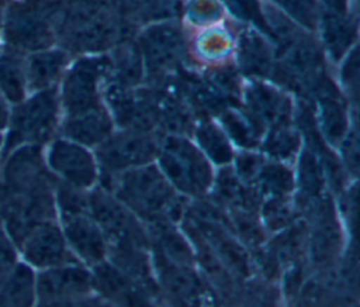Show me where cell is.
<instances>
[{"instance_id":"9a60e30c","label":"cell","mask_w":360,"mask_h":307,"mask_svg":"<svg viewBox=\"0 0 360 307\" xmlns=\"http://www.w3.org/2000/svg\"><path fill=\"white\" fill-rule=\"evenodd\" d=\"M27 90L25 62L18 52L7 48L0 54V93L14 106L25 99Z\"/></svg>"},{"instance_id":"d4e9b609","label":"cell","mask_w":360,"mask_h":307,"mask_svg":"<svg viewBox=\"0 0 360 307\" xmlns=\"http://www.w3.org/2000/svg\"><path fill=\"white\" fill-rule=\"evenodd\" d=\"M297 145H298L297 135L291 131H287L285 128H280V130L274 131L271 134V137L269 138L267 149H269V152H271L280 158L281 156L285 158L295 151Z\"/></svg>"},{"instance_id":"cb8c5ba5","label":"cell","mask_w":360,"mask_h":307,"mask_svg":"<svg viewBox=\"0 0 360 307\" xmlns=\"http://www.w3.org/2000/svg\"><path fill=\"white\" fill-rule=\"evenodd\" d=\"M301 176H302V187L307 193L311 196H315L319 193L322 187V176L321 169L316 165L312 155L305 154L301 162Z\"/></svg>"},{"instance_id":"1f68e13d","label":"cell","mask_w":360,"mask_h":307,"mask_svg":"<svg viewBox=\"0 0 360 307\" xmlns=\"http://www.w3.org/2000/svg\"><path fill=\"white\" fill-rule=\"evenodd\" d=\"M1 159H3V134L0 132V165H1Z\"/></svg>"},{"instance_id":"8992f818","label":"cell","mask_w":360,"mask_h":307,"mask_svg":"<svg viewBox=\"0 0 360 307\" xmlns=\"http://www.w3.org/2000/svg\"><path fill=\"white\" fill-rule=\"evenodd\" d=\"M89 214L98 224L108 246L115 249H141L148 244L146 232L136 221V215L120 200L108 193L93 192L87 196Z\"/></svg>"},{"instance_id":"83f0119b","label":"cell","mask_w":360,"mask_h":307,"mask_svg":"<svg viewBox=\"0 0 360 307\" xmlns=\"http://www.w3.org/2000/svg\"><path fill=\"white\" fill-rule=\"evenodd\" d=\"M225 1L236 15L245 20L255 21L262 27H264L257 0H225Z\"/></svg>"},{"instance_id":"52a82bcc","label":"cell","mask_w":360,"mask_h":307,"mask_svg":"<svg viewBox=\"0 0 360 307\" xmlns=\"http://www.w3.org/2000/svg\"><path fill=\"white\" fill-rule=\"evenodd\" d=\"M35 307L65 306L94 294L91 269L75 262L37 272Z\"/></svg>"},{"instance_id":"ba28073f","label":"cell","mask_w":360,"mask_h":307,"mask_svg":"<svg viewBox=\"0 0 360 307\" xmlns=\"http://www.w3.org/2000/svg\"><path fill=\"white\" fill-rule=\"evenodd\" d=\"M44 159L49 173L53 179H59L63 186L84 192L97 179V168L91 154L86 146L68 138L52 141Z\"/></svg>"},{"instance_id":"ffe728a7","label":"cell","mask_w":360,"mask_h":307,"mask_svg":"<svg viewBox=\"0 0 360 307\" xmlns=\"http://www.w3.org/2000/svg\"><path fill=\"white\" fill-rule=\"evenodd\" d=\"M323 121L325 132L330 139L336 141L343 135L346 128L345 111L333 99H326L323 103Z\"/></svg>"},{"instance_id":"d6986e66","label":"cell","mask_w":360,"mask_h":307,"mask_svg":"<svg viewBox=\"0 0 360 307\" xmlns=\"http://www.w3.org/2000/svg\"><path fill=\"white\" fill-rule=\"evenodd\" d=\"M250 103L253 111L267 120L280 118L284 111V106L281 99L267 87H256L250 93Z\"/></svg>"},{"instance_id":"2e32d148","label":"cell","mask_w":360,"mask_h":307,"mask_svg":"<svg viewBox=\"0 0 360 307\" xmlns=\"http://www.w3.org/2000/svg\"><path fill=\"white\" fill-rule=\"evenodd\" d=\"M179 35L172 27H156L145 35V52L150 66H163L167 63L177 45Z\"/></svg>"},{"instance_id":"8fae6325","label":"cell","mask_w":360,"mask_h":307,"mask_svg":"<svg viewBox=\"0 0 360 307\" xmlns=\"http://www.w3.org/2000/svg\"><path fill=\"white\" fill-rule=\"evenodd\" d=\"M156 142L141 131L111 134L98 145V159L110 172H127L145 166L158 155Z\"/></svg>"},{"instance_id":"603a6c76","label":"cell","mask_w":360,"mask_h":307,"mask_svg":"<svg viewBox=\"0 0 360 307\" xmlns=\"http://www.w3.org/2000/svg\"><path fill=\"white\" fill-rule=\"evenodd\" d=\"M18 262V248L4 227L0 224V279L6 276Z\"/></svg>"},{"instance_id":"f1b7e54d","label":"cell","mask_w":360,"mask_h":307,"mask_svg":"<svg viewBox=\"0 0 360 307\" xmlns=\"http://www.w3.org/2000/svg\"><path fill=\"white\" fill-rule=\"evenodd\" d=\"M59 307H117V306L110 303L108 300L103 299L97 293H94V294H90V296H87L82 300H77L75 303H70L66 306H59Z\"/></svg>"},{"instance_id":"5bb4252c","label":"cell","mask_w":360,"mask_h":307,"mask_svg":"<svg viewBox=\"0 0 360 307\" xmlns=\"http://www.w3.org/2000/svg\"><path fill=\"white\" fill-rule=\"evenodd\" d=\"M66 63L60 51H38L25 61V80L28 90L39 92L52 89Z\"/></svg>"},{"instance_id":"d6a6232c","label":"cell","mask_w":360,"mask_h":307,"mask_svg":"<svg viewBox=\"0 0 360 307\" xmlns=\"http://www.w3.org/2000/svg\"><path fill=\"white\" fill-rule=\"evenodd\" d=\"M6 0H0V28H1V20H3V6Z\"/></svg>"},{"instance_id":"f546056e","label":"cell","mask_w":360,"mask_h":307,"mask_svg":"<svg viewBox=\"0 0 360 307\" xmlns=\"http://www.w3.org/2000/svg\"><path fill=\"white\" fill-rule=\"evenodd\" d=\"M10 110H11L10 103L0 93V132H3L6 130V127H7L8 117H10Z\"/></svg>"},{"instance_id":"9c48e42d","label":"cell","mask_w":360,"mask_h":307,"mask_svg":"<svg viewBox=\"0 0 360 307\" xmlns=\"http://www.w3.org/2000/svg\"><path fill=\"white\" fill-rule=\"evenodd\" d=\"M18 253L20 261L35 272L77 262L66 244L58 220L44 221L31 228L18 244Z\"/></svg>"},{"instance_id":"ac0fdd59","label":"cell","mask_w":360,"mask_h":307,"mask_svg":"<svg viewBox=\"0 0 360 307\" xmlns=\"http://www.w3.org/2000/svg\"><path fill=\"white\" fill-rule=\"evenodd\" d=\"M354 37V28L350 23L339 17H329L325 23V39L335 54V56H340V54L350 45Z\"/></svg>"},{"instance_id":"4dcf8cb0","label":"cell","mask_w":360,"mask_h":307,"mask_svg":"<svg viewBox=\"0 0 360 307\" xmlns=\"http://www.w3.org/2000/svg\"><path fill=\"white\" fill-rule=\"evenodd\" d=\"M328 3L333 7V8H342L343 6H345V3H346V0H328Z\"/></svg>"},{"instance_id":"6da1fadb","label":"cell","mask_w":360,"mask_h":307,"mask_svg":"<svg viewBox=\"0 0 360 307\" xmlns=\"http://www.w3.org/2000/svg\"><path fill=\"white\" fill-rule=\"evenodd\" d=\"M55 190L41 146H21L1 159L0 224L17 248L31 228L58 220Z\"/></svg>"},{"instance_id":"277c9868","label":"cell","mask_w":360,"mask_h":307,"mask_svg":"<svg viewBox=\"0 0 360 307\" xmlns=\"http://www.w3.org/2000/svg\"><path fill=\"white\" fill-rule=\"evenodd\" d=\"M117 199L139 217L158 218L174 208V193L162 172L139 166L122 173L115 186Z\"/></svg>"},{"instance_id":"7402d4cb","label":"cell","mask_w":360,"mask_h":307,"mask_svg":"<svg viewBox=\"0 0 360 307\" xmlns=\"http://www.w3.org/2000/svg\"><path fill=\"white\" fill-rule=\"evenodd\" d=\"M295 20L307 27L316 24V1L315 0H277Z\"/></svg>"},{"instance_id":"7c38bea8","label":"cell","mask_w":360,"mask_h":307,"mask_svg":"<svg viewBox=\"0 0 360 307\" xmlns=\"http://www.w3.org/2000/svg\"><path fill=\"white\" fill-rule=\"evenodd\" d=\"M100 69L96 59H84L69 72L62 90V106L66 117L100 107L97 92Z\"/></svg>"},{"instance_id":"7a4b0ae2","label":"cell","mask_w":360,"mask_h":307,"mask_svg":"<svg viewBox=\"0 0 360 307\" xmlns=\"http://www.w3.org/2000/svg\"><path fill=\"white\" fill-rule=\"evenodd\" d=\"M59 121V100L53 89L35 92L10 110L3 135V158L21 146H42L53 137Z\"/></svg>"},{"instance_id":"44dd1931","label":"cell","mask_w":360,"mask_h":307,"mask_svg":"<svg viewBox=\"0 0 360 307\" xmlns=\"http://www.w3.org/2000/svg\"><path fill=\"white\" fill-rule=\"evenodd\" d=\"M257 175L262 179V184L266 190L273 193H283L291 187V176L281 166H266L259 169Z\"/></svg>"},{"instance_id":"e0dca14e","label":"cell","mask_w":360,"mask_h":307,"mask_svg":"<svg viewBox=\"0 0 360 307\" xmlns=\"http://www.w3.org/2000/svg\"><path fill=\"white\" fill-rule=\"evenodd\" d=\"M197 139L205 154L217 163H228L232 158L225 134L212 124H202L197 131Z\"/></svg>"},{"instance_id":"5b68a950","label":"cell","mask_w":360,"mask_h":307,"mask_svg":"<svg viewBox=\"0 0 360 307\" xmlns=\"http://www.w3.org/2000/svg\"><path fill=\"white\" fill-rule=\"evenodd\" d=\"M162 175L183 193L201 194L212 180L210 165L204 155L188 141L177 137H169L158 148Z\"/></svg>"},{"instance_id":"3957f363","label":"cell","mask_w":360,"mask_h":307,"mask_svg":"<svg viewBox=\"0 0 360 307\" xmlns=\"http://www.w3.org/2000/svg\"><path fill=\"white\" fill-rule=\"evenodd\" d=\"M4 39L8 49L18 54L44 51L53 41V3L20 0L4 14Z\"/></svg>"},{"instance_id":"4fadbf2b","label":"cell","mask_w":360,"mask_h":307,"mask_svg":"<svg viewBox=\"0 0 360 307\" xmlns=\"http://www.w3.org/2000/svg\"><path fill=\"white\" fill-rule=\"evenodd\" d=\"M65 138L83 146L100 145L112 134V123L105 110L97 108L66 117L62 127Z\"/></svg>"},{"instance_id":"836d02e7","label":"cell","mask_w":360,"mask_h":307,"mask_svg":"<svg viewBox=\"0 0 360 307\" xmlns=\"http://www.w3.org/2000/svg\"><path fill=\"white\" fill-rule=\"evenodd\" d=\"M0 307H13L10 303H7L4 299L0 297Z\"/></svg>"},{"instance_id":"4316f807","label":"cell","mask_w":360,"mask_h":307,"mask_svg":"<svg viewBox=\"0 0 360 307\" xmlns=\"http://www.w3.org/2000/svg\"><path fill=\"white\" fill-rule=\"evenodd\" d=\"M224 121H225L226 130L235 138V141H238L243 145H250L253 142L252 128L248 125V123L245 120H242L240 117L229 113V114H226Z\"/></svg>"},{"instance_id":"30bf717a","label":"cell","mask_w":360,"mask_h":307,"mask_svg":"<svg viewBox=\"0 0 360 307\" xmlns=\"http://www.w3.org/2000/svg\"><path fill=\"white\" fill-rule=\"evenodd\" d=\"M58 223L72 255L79 263L93 269L108 261L107 238L89 211L60 215Z\"/></svg>"},{"instance_id":"484cf974","label":"cell","mask_w":360,"mask_h":307,"mask_svg":"<svg viewBox=\"0 0 360 307\" xmlns=\"http://www.w3.org/2000/svg\"><path fill=\"white\" fill-rule=\"evenodd\" d=\"M243 51V58L246 59L245 65L249 70L255 72H262L263 69L267 68L269 65V56L263 45L255 42V41H248L245 45Z\"/></svg>"}]
</instances>
